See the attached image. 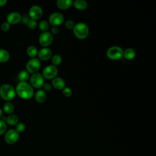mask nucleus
<instances>
[{
  "label": "nucleus",
  "mask_w": 156,
  "mask_h": 156,
  "mask_svg": "<svg viewBox=\"0 0 156 156\" xmlns=\"http://www.w3.org/2000/svg\"><path fill=\"white\" fill-rule=\"evenodd\" d=\"M52 87L58 90H62L65 87V81L60 77H56L52 80Z\"/></svg>",
  "instance_id": "4468645a"
},
{
  "label": "nucleus",
  "mask_w": 156,
  "mask_h": 156,
  "mask_svg": "<svg viewBox=\"0 0 156 156\" xmlns=\"http://www.w3.org/2000/svg\"><path fill=\"white\" fill-rule=\"evenodd\" d=\"M44 83V79L43 75L39 73L32 74L30 77V85L32 88H42Z\"/></svg>",
  "instance_id": "39448f33"
},
{
  "label": "nucleus",
  "mask_w": 156,
  "mask_h": 156,
  "mask_svg": "<svg viewBox=\"0 0 156 156\" xmlns=\"http://www.w3.org/2000/svg\"><path fill=\"white\" fill-rule=\"evenodd\" d=\"M75 24H74V22L71 20H67L65 23V27L67 29H69V30H71V29H73L74 26Z\"/></svg>",
  "instance_id": "c756f323"
},
{
  "label": "nucleus",
  "mask_w": 156,
  "mask_h": 156,
  "mask_svg": "<svg viewBox=\"0 0 156 156\" xmlns=\"http://www.w3.org/2000/svg\"><path fill=\"white\" fill-rule=\"evenodd\" d=\"M22 16L21 14L17 12H12L7 16V22L10 24H16L21 21Z\"/></svg>",
  "instance_id": "f8f14e48"
},
{
  "label": "nucleus",
  "mask_w": 156,
  "mask_h": 156,
  "mask_svg": "<svg viewBox=\"0 0 156 156\" xmlns=\"http://www.w3.org/2000/svg\"><path fill=\"white\" fill-rule=\"evenodd\" d=\"M18 79L21 82H27L29 79V73L26 70H22L18 74Z\"/></svg>",
  "instance_id": "4be33fe9"
},
{
  "label": "nucleus",
  "mask_w": 156,
  "mask_h": 156,
  "mask_svg": "<svg viewBox=\"0 0 156 156\" xmlns=\"http://www.w3.org/2000/svg\"><path fill=\"white\" fill-rule=\"evenodd\" d=\"M10 58L9 52L4 49H0V63H5Z\"/></svg>",
  "instance_id": "aec40b11"
},
{
  "label": "nucleus",
  "mask_w": 156,
  "mask_h": 156,
  "mask_svg": "<svg viewBox=\"0 0 156 156\" xmlns=\"http://www.w3.org/2000/svg\"><path fill=\"white\" fill-rule=\"evenodd\" d=\"M73 30L76 37L79 40L86 38L89 34V27L85 23L80 22L75 24Z\"/></svg>",
  "instance_id": "f03ea898"
},
{
  "label": "nucleus",
  "mask_w": 156,
  "mask_h": 156,
  "mask_svg": "<svg viewBox=\"0 0 156 156\" xmlns=\"http://www.w3.org/2000/svg\"><path fill=\"white\" fill-rule=\"evenodd\" d=\"M7 130V124L5 121L0 119V135L5 133Z\"/></svg>",
  "instance_id": "cd10ccee"
},
{
  "label": "nucleus",
  "mask_w": 156,
  "mask_h": 156,
  "mask_svg": "<svg viewBox=\"0 0 156 156\" xmlns=\"http://www.w3.org/2000/svg\"><path fill=\"white\" fill-rule=\"evenodd\" d=\"M10 28V25L7 22H4L1 26V29L3 32L8 31Z\"/></svg>",
  "instance_id": "7c9ffc66"
},
{
  "label": "nucleus",
  "mask_w": 156,
  "mask_h": 156,
  "mask_svg": "<svg viewBox=\"0 0 156 156\" xmlns=\"http://www.w3.org/2000/svg\"><path fill=\"white\" fill-rule=\"evenodd\" d=\"M43 12L42 9L38 5H32L29 10V16L32 20L35 21L40 19L43 16Z\"/></svg>",
  "instance_id": "9b49d317"
},
{
  "label": "nucleus",
  "mask_w": 156,
  "mask_h": 156,
  "mask_svg": "<svg viewBox=\"0 0 156 156\" xmlns=\"http://www.w3.org/2000/svg\"><path fill=\"white\" fill-rule=\"evenodd\" d=\"M62 62V58L61 55H60L59 54H55L52 57L51 62H52V65L57 66L60 65Z\"/></svg>",
  "instance_id": "b1692460"
},
{
  "label": "nucleus",
  "mask_w": 156,
  "mask_h": 156,
  "mask_svg": "<svg viewBox=\"0 0 156 156\" xmlns=\"http://www.w3.org/2000/svg\"><path fill=\"white\" fill-rule=\"evenodd\" d=\"M18 121H19L18 116L15 114H10L6 118V122L10 126L16 125L18 122Z\"/></svg>",
  "instance_id": "6ab92c4d"
},
{
  "label": "nucleus",
  "mask_w": 156,
  "mask_h": 156,
  "mask_svg": "<svg viewBox=\"0 0 156 156\" xmlns=\"http://www.w3.org/2000/svg\"><path fill=\"white\" fill-rule=\"evenodd\" d=\"M62 93L66 97V98H69L72 96L73 94V91L69 87H65L63 90H62Z\"/></svg>",
  "instance_id": "bb28decb"
},
{
  "label": "nucleus",
  "mask_w": 156,
  "mask_h": 156,
  "mask_svg": "<svg viewBox=\"0 0 156 156\" xmlns=\"http://www.w3.org/2000/svg\"><path fill=\"white\" fill-rule=\"evenodd\" d=\"M15 95V89L12 85L5 83L0 87V96L4 100L7 101L12 100Z\"/></svg>",
  "instance_id": "7ed1b4c3"
},
{
  "label": "nucleus",
  "mask_w": 156,
  "mask_h": 156,
  "mask_svg": "<svg viewBox=\"0 0 156 156\" xmlns=\"http://www.w3.org/2000/svg\"><path fill=\"white\" fill-rule=\"evenodd\" d=\"M37 55L40 60L46 61L51 57L52 51L48 48H43L38 52Z\"/></svg>",
  "instance_id": "ddd939ff"
},
{
  "label": "nucleus",
  "mask_w": 156,
  "mask_h": 156,
  "mask_svg": "<svg viewBox=\"0 0 156 156\" xmlns=\"http://www.w3.org/2000/svg\"><path fill=\"white\" fill-rule=\"evenodd\" d=\"M2 116V110L0 108V118H1Z\"/></svg>",
  "instance_id": "f704fd0d"
},
{
  "label": "nucleus",
  "mask_w": 156,
  "mask_h": 156,
  "mask_svg": "<svg viewBox=\"0 0 156 156\" xmlns=\"http://www.w3.org/2000/svg\"><path fill=\"white\" fill-rule=\"evenodd\" d=\"M41 66V63L38 58H32L26 63V71L29 73L34 74L38 73Z\"/></svg>",
  "instance_id": "423d86ee"
},
{
  "label": "nucleus",
  "mask_w": 156,
  "mask_h": 156,
  "mask_svg": "<svg viewBox=\"0 0 156 156\" xmlns=\"http://www.w3.org/2000/svg\"><path fill=\"white\" fill-rule=\"evenodd\" d=\"M19 133L24 132L26 129V125L23 122H18L16 124L15 129Z\"/></svg>",
  "instance_id": "a878e982"
},
{
  "label": "nucleus",
  "mask_w": 156,
  "mask_h": 156,
  "mask_svg": "<svg viewBox=\"0 0 156 156\" xmlns=\"http://www.w3.org/2000/svg\"><path fill=\"white\" fill-rule=\"evenodd\" d=\"M35 101L40 104H42L45 102L46 100L47 95L46 92L43 90H38L35 94Z\"/></svg>",
  "instance_id": "dca6fc26"
},
{
  "label": "nucleus",
  "mask_w": 156,
  "mask_h": 156,
  "mask_svg": "<svg viewBox=\"0 0 156 156\" xmlns=\"http://www.w3.org/2000/svg\"><path fill=\"white\" fill-rule=\"evenodd\" d=\"M123 56L126 59L131 60L135 57L136 52L133 49L129 48L123 51Z\"/></svg>",
  "instance_id": "a211bd4d"
},
{
  "label": "nucleus",
  "mask_w": 156,
  "mask_h": 156,
  "mask_svg": "<svg viewBox=\"0 0 156 156\" xmlns=\"http://www.w3.org/2000/svg\"><path fill=\"white\" fill-rule=\"evenodd\" d=\"M57 73H58V69L57 67L52 65H50L46 66L44 68L42 75L43 77L45 78L46 79L52 80L54 78L56 77Z\"/></svg>",
  "instance_id": "9d476101"
},
{
  "label": "nucleus",
  "mask_w": 156,
  "mask_h": 156,
  "mask_svg": "<svg viewBox=\"0 0 156 156\" xmlns=\"http://www.w3.org/2000/svg\"><path fill=\"white\" fill-rule=\"evenodd\" d=\"M58 32H59V30L58 27H52L51 28L50 33L53 35H57L58 33Z\"/></svg>",
  "instance_id": "473e14b6"
},
{
  "label": "nucleus",
  "mask_w": 156,
  "mask_h": 156,
  "mask_svg": "<svg viewBox=\"0 0 156 156\" xmlns=\"http://www.w3.org/2000/svg\"><path fill=\"white\" fill-rule=\"evenodd\" d=\"M16 93L23 99H29L34 96V89L27 82H20L15 89Z\"/></svg>",
  "instance_id": "f257e3e1"
},
{
  "label": "nucleus",
  "mask_w": 156,
  "mask_h": 156,
  "mask_svg": "<svg viewBox=\"0 0 156 156\" xmlns=\"http://www.w3.org/2000/svg\"><path fill=\"white\" fill-rule=\"evenodd\" d=\"M49 24L47 21L42 20L40 22L39 25H38V27L42 31V32H48V30L49 29Z\"/></svg>",
  "instance_id": "393cba45"
},
{
  "label": "nucleus",
  "mask_w": 156,
  "mask_h": 156,
  "mask_svg": "<svg viewBox=\"0 0 156 156\" xmlns=\"http://www.w3.org/2000/svg\"><path fill=\"white\" fill-rule=\"evenodd\" d=\"M3 110L6 113L10 115L12 114V113L14 112L15 107L12 103L10 102H7L4 104L3 106Z\"/></svg>",
  "instance_id": "5701e85b"
},
{
  "label": "nucleus",
  "mask_w": 156,
  "mask_h": 156,
  "mask_svg": "<svg viewBox=\"0 0 156 156\" xmlns=\"http://www.w3.org/2000/svg\"><path fill=\"white\" fill-rule=\"evenodd\" d=\"M73 1L71 0H58L56 2L57 7L61 10H66L73 5Z\"/></svg>",
  "instance_id": "2eb2a0df"
},
{
  "label": "nucleus",
  "mask_w": 156,
  "mask_h": 156,
  "mask_svg": "<svg viewBox=\"0 0 156 156\" xmlns=\"http://www.w3.org/2000/svg\"><path fill=\"white\" fill-rule=\"evenodd\" d=\"M7 2V0H0V7L4 6Z\"/></svg>",
  "instance_id": "72a5a7b5"
},
{
  "label": "nucleus",
  "mask_w": 156,
  "mask_h": 156,
  "mask_svg": "<svg viewBox=\"0 0 156 156\" xmlns=\"http://www.w3.org/2000/svg\"><path fill=\"white\" fill-rule=\"evenodd\" d=\"M19 133L15 129H11L5 132L4 135V140L8 144H13L17 142L19 139Z\"/></svg>",
  "instance_id": "0eeeda50"
},
{
  "label": "nucleus",
  "mask_w": 156,
  "mask_h": 156,
  "mask_svg": "<svg viewBox=\"0 0 156 156\" xmlns=\"http://www.w3.org/2000/svg\"><path fill=\"white\" fill-rule=\"evenodd\" d=\"M107 57L112 60H117L123 56V49L118 46L110 47L106 52Z\"/></svg>",
  "instance_id": "20e7f679"
},
{
  "label": "nucleus",
  "mask_w": 156,
  "mask_h": 156,
  "mask_svg": "<svg viewBox=\"0 0 156 156\" xmlns=\"http://www.w3.org/2000/svg\"><path fill=\"white\" fill-rule=\"evenodd\" d=\"M27 54L31 58H35L38 54V49L35 46H29L27 49Z\"/></svg>",
  "instance_id": "412c9836"
},
{
  "label": "nucleus",
  "mask_w": 156,
  "mask_h": 156,
  "mask_svg": "<svg viewBox=\"0 0 156 156\" xmlns=\"http://www.w3.org/2000/svg\"><path fill=\"white\" fill-rule=\"evenodd\" d=\"M64 19V16L62 13L54 12L49 16V24L52 27H58L63 23Z\"/></svg>",
  "instance_id": "6e6552de"
},
{
  "label": "nucleus",
  "mask_w": 156,
  "mask_h": 156,
  "mask_svg": "<svg viewBox=\"0 0 156 156\" xmlns=\"http://www.w3.org/2000/svg\"><path fill=\"white\" fill-rule=\"evenodd\" d=\"M27 26L30 29H34L37 26V22L35 20L30 19L27 23Z\"/></svg>",
  "instance_id": "c85d7f7f"
},
{
  "label": "nucleus",
  "mask_w": 156,
  "mask_h": 156,
  "mask_svg": "<svg viewBox=\"0 0 156 156\" xmlns=\"http://www.w3.org/2000/svg\"><path fill=\"white\" fill-rule=\"evenodd\" d=\"M39 43L43 48H48L53 41V35L49 32H42L38 38Z\"/></svg>",
  "instance_id": "1a4fd4ad"
},
{
  "label": "nucleus",
  "mask_w": 156,
  "mask_h": 156,
  "mask_svg": "<svg viewBox=\"0 0 156 156\" xmlns=\"http://www.w3.org/2000/svg\"><path fill=\"white\" fill-rule=\"evenodd\" d=\"M73 5L79 10H85L88 7V3L84 0H76L73 2Z\"/></svg>",
  "instance_id": "f3484780"
},
{
  "label": "nucleus",
  "mask_w": 156,
  "mask_h": 156,
  "mask_svg": "<svg viewBox=\"0 0 156 156\" xmlns=\"http://www.w3.org/2000/svg\"><path fill=\"white\" fill-rule=\"evenodd\" d=\"M43 88L44 91H49L52 89V85L49 83H44Z\"/></svg>",
  "instance_id": "2f4dec72"
}]
</instances>
